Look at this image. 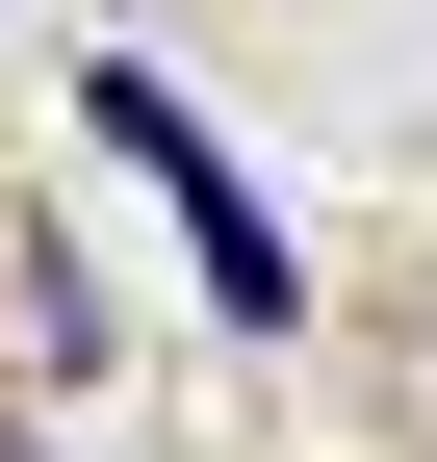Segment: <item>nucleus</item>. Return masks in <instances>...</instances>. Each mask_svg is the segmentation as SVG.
<instances>
[{"label": "nucleus", "mask_w": 437, "mask_h": 462, "mask_svg": "<svg viewBox=\"0 0 437 462\" xmlns=\"http://www.w3.org/2000/svg\"><path fill=\"white\" fill-rule=\"evenodd\" d=\"M78 129H103V154H129V180H154V206H181V257H206V309H232V334H284V309H309V257H284V206H257V180H232V154H206V129H181V78H129V51H103V78H78Z\"/></svg>", "instance_id": "1"}]
</instances>
